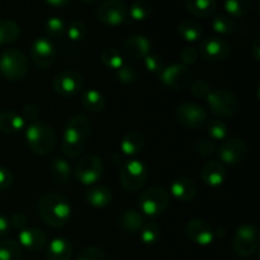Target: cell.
Wrapping results in <instances>:
<instances>
[{
  "mask_svg": "<svg viewBox=\"0 0 260 260\" xmlns=\"http://www.w3.org/2000/svg\"><path fill=\"white\" fill-rule=\"evenodd\" d=\"M207 129L210 136L212 137L211 140H223L228 136L229 132V128L225 122L220 121V119H213V121L208 122Z\"/></svg>",
  "mask_w": 260,
  "mask_h": 260,
  "instance_id": "41",
  "label": "cell"
},
{
  "mask_svg": "<svg viewBox=\"0 0 260 260\" xmlns=\"http://www.w3.org/2000/svg\"><path fill=\"white\" fill-rule=\"evenodd\" d=\"M10 225L14 226L18 230H24L25 226H27V217L23 212H15L12 216V220H10Z\"/></svg>",
  "mask_w": 260,
  "mask_h": 260,
  "instance_id": "49",
  "label": "cell"
},
{
  "mask_svg": "<svg viewBox=\"0 0 260 260\" xmlns=\"http://www.w3.org/2000/svg\"><path fill=\"white\" fill-rule=\"evenodd\" d=\"M32 61L37 68L47 69L52 66L56 58V48L50 40L45 37L37 38L30 50Z\"/></svg>",
  "mask_w": 260,
  "mask_h": 260,
  "instance_id": "16",
  "label": "cell"
},
{
  "mask_svg": "<svg viewBox=\"0 0 260 260\" xmlns=\"http://www.w3.org/2000/svg\"><path fill=\"white\" fill-rule=\"evenodd\" d=\"M116 76L119 83L122 84H132L137 79V74L134 68L128 65H123L116 71Z\"/></svg>",
  "mask_w": 260,
  "mask_h": 260,
  "instance_id": "45",
  "label": "cell"
},
{
  "mask_svg": "<svg viewBox=\"0 0 260 260\" xmlns=\"http://www.w3.org/2000/svg\"><path fill=\"white\" fill-rule=\"evenodd\" d=\"M145 139L141 132L139 131H129L124 135L121 141V151L128 156H135L140 154L144 149Z\"/></svg>",
  "mask_w": 260,
  "mask_h": 260,
  "instance_id": "25",
  "label": "cell"
},
{
  "mask_svg": "<svg viewBox=\"0 0 260 260\" xmlns=\"http://www.w3.org/2000/svg\"><path fill=\"white\" fill-rule=\"evenodd\" d=\"M22 29L17 22L12 19H0V45L13 43L19 38Z\"/></svg>",
  "mask_w": 260,
  "mask_h": 260,
  "instance_id": "30",
  "label": "cell"
},
{
  "mask_svg": "<svg viewBox=\"0 0 260 260\" xmlns=\"http://www.w3.org/2000/svg\"><path fill=\"white\" fill-rule=\"evenodd\" d=\"M260 243L259 230L254 225L244 223L235 231L233 240V249L236 255L241 258H249L258 250Z\"/></svg>",
  "mask_w": 260,
  "mask_h": 260,
  "instance_id": "5",
  "label": "cell"
},
{
  "mask_svg": "<svg viewBox=\"0 0 260 260\" xmlns=\"http://www.w3.org/2000/svg\"><path fill=\"white\" fill-rule=\"evenodd\" d=\"M13 183V175L5 168H0V190L9 188Z\"/></svg>",
  "mask_w": 260,
  "mask_h": 260,
  "instance_id": "48",
  "label": "cell"
},
{
  "mask_svg": "<svg viewBox=\"0 0 260 260\" xmlns=\"http://www.w3.org/2000/svg\"><path fill=\"white\" fill-rule=\"evenodd\" d=\"M101 60L106 68L117 71L121 66H123V56L114 47L104 48L101 53Z\"/></svg>",
  "mask_w": 260,
  "mask_h": 260,
  "instance_id": "33",
  "label": "cell"
},
{
  "mask_svg": "<svg viewBox=\"0 0 260 260\" xmlns=\"http://www.w3.org/2000/svg\"><path fill=\"white\" fill-rule=\"evenodd\" d=\"M194 150L201 156L210 157L216 154V151H217V145L215 144L213 140L207 139V137H200V139L196 140Z\"/></svg>",
  "mask_w": 260,
  "mask_h": 260,
  "instance_id": "37",
  "label": "cell"
},
{
  "mask_svg": "<svg viewBox=\"0 0 260 260\" xmlns=\"http://www.w3.org/2000/svg\"><path fill=\"white\" fill-rule=\"evenodd\" d=\"M152 4L147 0H136L129 5L128 15L134 20L137 22H142V20L147 19L151 14Z\"/></svg>",
  "mask_w": 260,
  "mask_h": 260,
  "instance_id": "34",
  "label": "cell"
},
{
  "mask_svg": "<svg viewBox=\"0 0 260 260\" xmlns=\"http://www.w3.org/2000/svg\"><path fill=\"white\" fill-rule=\"evenodd\" d=\"M185 231H187V236L189 238V240L202 246L210 245L215 238L212 226L207 221L200 220V218L189 221Z\"/></svg>",
  "mask_w": 260,
  "mask_h": 260,
  "instance_id": "17",
  "label": "cell"
},
{
  "mask_svg": "<svg viewBox=\"0 0 260 260\" xmlns=\"http://www.w3.org/2000/svg\"><path fill=\"white\" fill-rule=\"evenodd\" d=\"M170 192L177 200L187 202L197 194V183L190 178H178L170 185Z\"/></svg>",
  "mask_w": 260,
  "mask_h": 260,
  "instance_id": "21",
  "label": "cell"
},
{
  "mask_svg": "<svg viewBox=\"0 0 260 260\" xmlns=\"http://www.w3.org/2000/svg\"><path fill=\"white\" fill-rule=\"evenodd\" d=\"M84 78L76 70H63L53 79V89L62 96H73L81 90Z\"/></svg>",
  "mask_w": 260,
  "mask_h": 260,
  "instance_id": "14",
  "label": "cell"
},
{
  "mask_svg": "<svg viewBox=\"0 0 260 260\" xmlns=\"http://www.w3.org/2000/svg\"><path fill=\"white\" fill-rule=\"evenodd\" d=\"M149 178V169L140 160H128L119 169V182L126 192H136L141 189Z\"/></svg>",
  "mask_w": 260,
  "mask_h": 260,
  "instance_id": "4",
  "label": "cell"
},
{
  "mask_svg": "<svg viewBox=\"0 0 260 260\" xmlns=\"http://www.w3.org/2000/svg\"><path fill=\"white\" fill-rule=\"evenodd\" d=\"M90 118L84 114H76L69 119L62 139V152L69 159H76L84 152L90 139Z\"/></svg>",
  "mask_w": 260,
  "mask_h": 260,
  "instance_id": "1",
  "label": "cell"
},
{
  "mask_svg": "<svg viewBox=\"0 0 260 260\" xmlns=\"http://www.w3.org/2000/svg\"><path fill=\"white\" fill-rule=\"evenodd\" d=\"M119 226L127 233H137L145 225L144 217L137 211L128 210L124 211L119 217Z\"/></svg>",
  "mask_w": 260,
  "mask_h": 260,
  "instance_id": "28",
  "label": "cell"
},
{
  "mask_svg": "<svg viewBox=\"0 0 260 260\" xmlns=\"http://www.w3.org/2000/svg\"><path fill=\"white\" fill-rule=\"evenodd\" d=\"M104 172L103 160L96 155L84 156L78 162L75 169V175L79 182L84 185H91L98 182Z\"/></svg>",
  "mask_w": 260,
  "mask_h": 260,
  "instance_id": "11",
  "label": "cell"
},
{
  "mask_svg": "<svg viewBox=\"0 0 260 260\" xmlns=\"http://www.w3.org/2000/svg\"><path fill=\"white\" fill-rule=\"evenodd\" d=\"M50 172L53 179L60 184H66L70 180L71 168L65 159H61V157L53 159L50 165Z\"/></svg>",
  "mask_w": 260,
  "mask_h": 260,
  "instance_id": "31",
  "label": "cell"
},
{
  "mask_svg": "<svg viewBox=\"0 0 260 260\" xmlns=\"http://www.w3.org/2000/svg\"><path fill=\"white\" fill-rule=\"evenodd\" d=\"M151 42L142 35H135L127 38L123 43V53L131 60H141L150 53Z\"/></svg>",
  "mask_w": 260,
  "mask_h": 260,
  "instance_id": "18",
  "label": "cell"
},
{
  "mask_svg": "<svg viewBox=\"0 0 260 260\" xmlns=\"http://www.w3.org/2000/svg\"><path fill=\"white\" fill-rule=\"evenodd\" d=\"M37 210L43 222L53 229H61L68 225L71 217L69 201L58 193L51 192L42 196L37 203Z\"/></svg>",
  "mask_w": 260,
  "mask_h": 260,
  "instance_id": "2",
  "label": "cell"
},
{
  "mask_svg": "<svg viewBox=\"0 0 260 260\" xmlns=\"http://www.w3.org/2000/svg\"><path fill=\"white\" fill-rule=\"evenodd\" d=\"M86 201L95 208L107 207L112 202V192L104 185H95L86 192Z\"/></svg>",
  "mask_w": 260,
  "mask_h": 260,
  "instance_id": "26",
  "label": "cell"
},
{
  "mask_svg": "<svg viewBox=\"0 0 260 260\" xmlns=\"http://www.w3.org/2000/svg\"><path fill=\"white\" fill-rule=\"evenodd\" d=\"M28 60L20 50L10 48L0 56V71L8 80L17 81L28 73Z\"/></svg>",
  "mask_w": 260,
  "mask_h": 260,
  "instance_id": "6",
  "label": "cell"
},
{
  "mask_svg": "<svg viewBox=\"0 0 260 260\" xmlns=\"http://www.w3.org/2000/svg\"><path fill=\"white\" fill-rule=\"evenodd\" d=\"M225 10L234 17H245L251 10L250 0H228L223 4Z\"/></svg>",
  "mask_w": 260,
  "mask_h": 260,
  "instance_id": "36",
  "label": "cell"
},
{
  "mask_svg": "<svg viewBox=\"0 0 260 260\" xmlns=\"http://www.w3.org/2000/svg\"><path fill=\"white\" fill-rule=\"evenodd\" d=\"M73 255V245L65 238H56L48 244L46 251L47 260H70Z\"/></svg>",
  "mask_w": 260,
  "mask_h": 260,
  "instance_id": "22",
  "label": "cell"
},
{
  "mask_svg": "<svg viewBox=\"0 0 260 260\" xmlns=\"http://www.w3.org/2000/svg\"><path fill=\"white\" fill-rule=\"evenodd\" d=\"M169 193L161 187H151L141 193L139 198V207L142 213L149 217H156L169 206Z\"/></svg>",
  "mask_w": 260,
  "mask_h": 260,
  "instance_id": "7",
  "label": "cell"
},
{
  "mask_svg": "<svg viewBox=\"0 0 260 260\" xmlns=\"http://www.w3.org/2000/svg\"><path fill=\"white\" fill-rule=\"evenodd\" d=\"M66 33H68V37L73 42H80V41H83L86 37L88 29H86V25L81 20H73L69 24Z\"/></svg>",
  "mask_w": 260,
  "mask_h": 260,
  "instance_id": "39",
  "label": "cell"
},
{
  "mask_svg": "<svg viewBox=\"0 0 260 260\" xmlns=\"http://www.w3.org/2000/svg\"><path fill=\"white\" fill-rule=\"evenodd\" d=\"M180 60H182V65L187 66V68L189 65H193L198 60V51L192 46H187L180 52Z\"/></svg>",
  "mask_w": 260,
  "mask_h": 260,
  "instance_id": "46",
  "label": "cell"
},
{
  "mask_svg": "<svg viewBox=\"0 0 260 260\" xmlns=\"http://www.w3.org/2000/svg\"><path fill=\"white\" fill-rule=\"evenodd\" d=\"M145 68L152 74H160L164 70V60H162L161 56L155 55V53H149L146 57L144 58Z\"/></svg>",
  "mask_w": 260,
  "mask_h": 260,
  "instance_id": "43",
  "label": "cell"
},
{
  "mask_svg": "<svg viewBox=\"0 0 260 260\" xmlns=\"http://www.w3.org/2000/svg\"><path fill=\"white\" fill-rule=\"evenodd\" d=\"M18 244L30 251L42 250L47 244V236L45 231L38 228H25L20 231Z\"/></svg>",
  "mask_w": 260,
  "mask_h": 260,
  "instance_id": "19",
  "label": "cell"
},
{
  "mask_svg": "<svg viewBox=\"0 0 260 260\" xmlns=\"http://www.w3.org/2000/svg\"><path fill=\"white\" fill-rule=\"evenodd\" d=\"M159 75L161 83L174 90H182L192 83V73L189 68L182 63H173L168 68H164Z\"/></svg>",
  "mask_w": 260,
  "mask_h": 260,
  "instance_id": "13",
  "label": "cell"
},
{
  "mask_svg": "<svg viewBox=\"0 0 260 260\" xmlns=\"http://www.w3.org/2000/svg\"><path fill=\"white\" fill-rule=\"evenodd\" d=\"M226 179V169L222 162L211 160L203 167L202 180L208 187H220Z\"/></svg>",
  "mask_w": 260,
  "mask_h": 260,
  "instance_id": "20",
  "label": "cell"
},
{
  "mask_svg": "<svg viewBox=\"0 0 260 260\" xmlns=\"http://www.w3.org/2000/svg\"><path fill=\"white\" fill-rule=\"evenodd\" d=\"M22 112L23 116H24V119H28V121L32 122V123L37 122L38 117H40V108L33 103L25 104V106L23 107Z\"/></svg>",
  "mask_w": 260,
  "mask_h": 260,
  "instance_id": "47",
  "label": "cell"
},
{
  "mask_svg": "<svg viewBox=\"0 0 260 260\" xmlns=\"http://www.w3.org/2000/svg\"><path fill=\"white\" fill-rule=\"evenodd\" d=\"M200 53L206 61L220 62L230 56L231 46L223 38L217 37V36H210L201 42Z\"/></svg>",
  "mask_w": 260,
  "mask_h": 260,
  "instance_id": "12",
  "label": "cell"
},
{
  "mask_svg": "<svg viewBox=\"0 0 260 260\" xmlns=\"http://www.w3.org/2000/svg\"><path fill=\"white\" fill-rule=\"evenodd\" d=\"M46 4L51 5V7H63V5L69 4V2H66V0H48V2H46Z\"/></svg>",
  "mask_w": 260,
  "mask_h": 260,
  "instance_id": "52",
  "label": "cell"
},
{
  "mask_svg": "<svg viewBox=\"0 0 260 260\" xmlns=\"http://www.w3.org/2000/svg\"><path fill=\"white\" fill-rule=\"evenodd\" d=\"M184 7L194 17L207 18L215 14L218 5L215 0H188L184 3Z\"/></svg>",
  "mask_w": 260,
  "mask_h": 260,
  "instance_id": "24",
  "label": "cell"
},
{
  "mask_svg": "<svg viewBox=\"0 0 260 260\" xmlns=\"http://www.w3.org/2000/svg\"><path fill=\"white\" fill-rule=\"evenodd\" d=\"M46 30L52 38H60L65 35L66 24L61 18L51 17L46 22Z\"/></svg>",
  "mask_w": 260,
  "mask_h": 260,
  "instance_id": "40",
  "label": "cell"
},
{
  "mask_svg": "<svg viewBox=\"0 0 260 260\" xmlns=\"http://www.w3.org/2000/svg\"><path fill=\"white\" fill-rule=\"evenodd\" d=\"M250 53L251 56H253L254 60L256 61V62H259L260 60V38L256 37L255 40H254L253 45H251L250 47Z\"/></svg>",
  "mask_w": 260,
  "mask_h": 260,
  "instance_id": "50",
  "label": "cell"
},
{
  "mask_svg": "<svg viewBox=\"0 0 260 260\" xmlns=\"http://www.w3.org/2000/svg\"><path fill=\"white\" fill-rule=\"evenodd\" d=\"M25 126L24 118L13 111H4L0 113V129L4 134L14 135L22 131Z\"/></svg>",
  "mask_w": 260,
  "mask_h": 260,
  "instance_id": "23",
  "label": "cell"
},
{
  "mask_svg": "<svg viewBox=\"0 0 260 260\" xmlns=\"http://www.w3.org/2000/svg\"><path fill=\"white\" fill-rule=\"evenodd\" d=\"M10 222L5 216L0 215V236H4L9 233Z\"/></svg>",
  "mask_w": 260,
  "mask_h": 260,
  "instance_id": "51",
  "label": "cell"
},
{
  "mask_svg": "<svg viewBox=\"0 0 260 260\" xmlns=\"http://www.w3.org/2000/svg\"><path fill=\"white\" fill-rule=\"evenodd\" d=\"M248 145L244 140L239 137H233V139L226 140L222 142L218 150V156L222 162L228 165H238L241 164L248 156Z\"/></svg>",
  "mask_w": 260,
  "mask_h": 260,
  "instance_id": "15",
  "label": "cell"
},
{
  "mask_svg": "<svg viewBox=\"0 0 260 260\" xmlns=\"http://www.w3.org/2000/svg\"><path fill=\"white\" fill-rule=\"evenodd\" d=\"M76 260H108V256L98 246H88L79 253Z\"/></svg>",
  "mask_w": 260,
  "mask_h": 260,
  "instance_id": "42",
  "label": "cell"
},
{
  "mask_svg": "<svg viewBox=\"0 0 260 260\" xmlns=\"http://www.w3.org/2000/svg\"><path fill=\"white\" fill-rule=\"evenodd\" d=\"M23 250L18 241L0 239V260H22Z\"/></svg>",
  "mask_w": 260,
  "mask_h": 260,
  "instance_id": "32",
  "label": "cell"
},
{
  "mask_svg": "<svg viewBox=\"0 0 260 260\" xmlns=\"http://www.w3.org/2000/svg\"><path fill=\"white\" fill-rule=\"evenodd\" d=\"M190 90H192V94L196 98L207 99L212 89H211L210 84L206 80H194L193 83H190Z\"/></svg>",
  "mask_w": 260,
  "mask_h": 260,
  "instance_id": "44",
  "label": "cell"
},
{
  "mask_svg": "<svg viewBox=\"0 0 260 260\" xmlns=\"http://www.w3.org/2000/svg\"><path fill=\"white\" fill-rule=\"evenodd\" d=\"M25 139L30 150L42 156L50 154L56 145L55 131L43 122L30 123L25 129Z\"/></svg>",
  "mask_w": 260,
  "mask_h": 260,
  "instance_id": "3",
  "label": "cell"
},
{
  "mask_svg": "<svg viewBox=\"0 0 260 260\" xmlns=\"http://www.w3.org/2000/svg\"><path fill=\"white\" fill-rule=\"evenodd\" d=\"M178 33L187 42H196L202 36V25L193 19H184L178 25Z\"/></svg>",
  "mask_w": 260,
  "mask_h": 260,
  "instance_id": "29",
  "label": "cell"
},
{
  "mask_svg": "<svg viewBox=\"0 0 260 260\" xmlns=\"http://www.w3.org/2000/svg\"><path fill=\"white\" fill-rule=\"evenodd\" d=\"M175 119L187 128H200L207 122V112L196 102H184L175 108Z\"/></svg>",
  "mask_w": 260,
  "mask_h": 260,
  "instance_id": "10",
  "label": "cell"
},
{
  "mask_svg": "<svg viewBox=\"0 0 260 260\" xmlns=\"http://www.w3.org/2000/svg\"><path fill=\"white\" fill-rule=\"evenodd\" d=\"M212 28L215 32L220 33V35H230L234 32V25L233 19L225 14L216 15L212 20Z\"/></svg>",
  "mask_w": 260,
  "mask_h": 260,
  "instance_id": "38",
  "label": "cell"
},
{
  "mask_svg": "<svg viewBox=\"0 0 260 260\" xmlns=\"http://www.w3.org/2000/svg\"><path fill=\"white\" fill-rule=\"evenodd\" d=\"M207 103L212 114L218 117H230L236 113L239 101L233 91L228 89H217L211 91L207 96Z\"/></svg>",
  "mask_w": 260,
  "mask_h": 260,
  "instance_id": "8",
  "label": "cell"
},
{
  "mask_svg": "<svg viewBox=\"0 0 260 260\" xmlns=\"http://www.w3.org/2000/svg\"><path fill=\"white\" fill-rule=\"evenodd\" d=\"M161 236V228L156 222L151 221L145 223L141 229V241L146 245H154L160 240Z\"/></svg>",
  "mask_w": 260,
  "mask_h": 260,
  "instance_id": "35",
  "label": "cell"
},
{
  "mask_svg": "<svg viewBox=\"0 0 260 260\" xmlns=\"http://www.w3.org/2000/svg\"><path fill=\"white\" fill-rule=\"evenodd\" d=\"M81 102H83L85 109H88L91 113H99L106 107V99L96 89H88L84 91Z\"/></svg>",
  "mask_w": 260,
  "mask_h": 260,
  "instance_id": "27",
  "label": "cell"
},
{
  "mask_svg": "<svg viewBox=\"0 0 260 260\" xmlns=\"http://www.w3.org/2000/svg\"><path fill=\"white\" fill-rule=\"evenodd\" d=\"M94 15L103 24L119 25L128 18V8L121 0H107L98 5Z\"/></svg>",
  "mask_w": 260,
  "mask_h": 260,
  "instance_id": "9",
  "label": "cell"
}]
</instances>
